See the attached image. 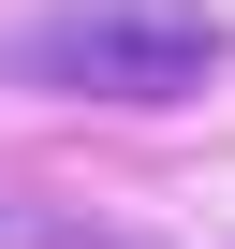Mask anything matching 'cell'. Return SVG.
Listing matches in <instances>:
<instances>
[{
    "mask_svg": "<svg viewBox=\"0 0 235 249\" xmlns=\"http://www.w3.org/2000/svg\"><path fill=\"white\" fill-rule=\"evenodd\" d=\"M0 73L44 103H191L220 73V15L206 0H30L0 30Z\"/></svg>",
    "mask_w": 235,
    "mask_h": 249,
    "instance_id": "1",
    "label": "cell"
},
{
    "mask_svg": "<svg viewBox=\"0 0 235 249\" xmlns=\"http://www.w3.org/2000/svg\"><path fill=\"white\" fill-rule=\"evenodd\" d=\"M44 249H133V234H44Z\"/></svg>",
    "mask_w": 235,
    "mask_h": 249,
    "instance_id": "2",
    "label": "cell"
}]
</instances>
